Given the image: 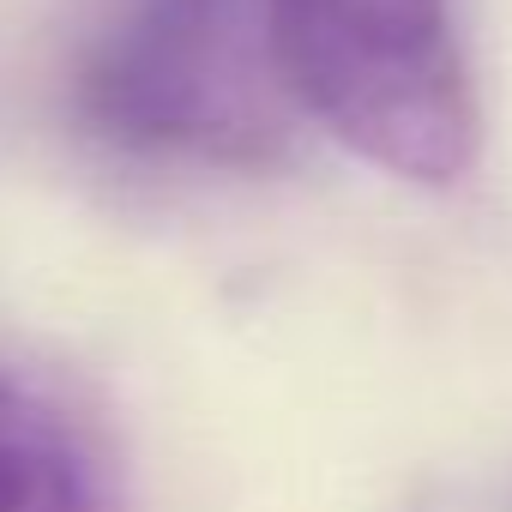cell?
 Masks as SVG:
<instances>
[{
	"mask_svg": "<svg viewBox=\"0 0 512 512\" xmlns=\"http://www.w3.org/2000/svg\"><path fill=\"white\" fill-rule=\"evenodd\" d=\"M0 512H127L109 440L19 368H0Z\"/></svg>",
	"mask_w": 512,
	"mask_h": 512,
	"instance_id": "3957f363",
	"label": "cell"
},
{
	"mask_svg": "<svg viewBox=\"0 0 512 512\" xmlns=\"http://www.w3.org/2000/svg\"><path fill=\"white\" fill-rule=\"evenodd\" d=\"M296 115L386 175L446 187L476 151L452 0H266Z\"/></svg>",
	"mask_w": 512,
	"mask_h": 512,
	"instance_id": "6da1fadb",
	"label": "cell"
},
{
	"mask_svg": "<svg viewBox=\"0 0 512 512\" xmlns=\"http://www.w3.org/2000/svg\"><path fill=\"white\" fill-rule=\"evenodd\" d=\"M79 103L121 145L199 163H272L296 121L266 0H127Z\"/></svg>",
	"mask_w": 512,
	"mask_h": 512,
	"instance_id": "7a4b0ae2",
	"label": "cell"
}]
</instances>
